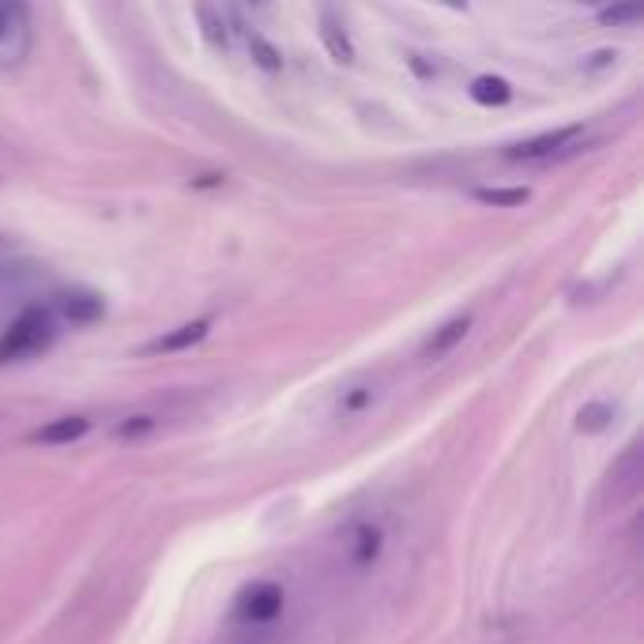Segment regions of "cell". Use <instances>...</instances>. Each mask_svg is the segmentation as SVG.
Masks as SVG:
<instances>
[{"instance_id": "obj_6", "label": "cell", "mask_w": 644, "mask_h": 644, "mask_svg": "<svg viewBox=\"0 0 644 644\" xmlns=\"http://www.w3.org/2000/svg\"><path fill=\"white\" fill-rule=\"evenodd\" d=\"M316 31H321V46L329 49L332 61L354 65V42H351V35H347L343 19L332 12V4H321V16H316Z\"/></svg>"}, {"instance_id": "obj_4", "label": "cell", "mask_w": 644, "mask_h": 644, "mask_svg": "<svg viewBox=\"0 0 644 644\" xmlns=\"http://www.w3.org/2000/svg\"><path fill=\"white\" fill-rule=\"evenodd\" d=\"M381 550H384V531L378 524L359 520L347 528V558H351L354 569H370L373 562L381 558Z\"/></svg>"}, {"instance_id": "obj_7", "label": "cell", "mask_w": 644, "mask_h": 644, "mask_svg": "<svg viewBox=\"0 0 644 644\" xmlns=\"http://www.w3.org/2000/svg\"><path fill=\"white\" fill-rule=\"evenodd\" d=\"M468 332H471V313H460V316H452V321H445L441 329L422 343V359L433 362V359H445V354H452L456 347L468 340Z\"/></svg>"}, {"instance_id": "obj_12", "label": "cell", "mask_w": 644, "mask_h": 644, "mask_svg": "<svg viewBox=\"0 0 644 644\" xmlns=\"http://www.w3.org/2000/svg\"><path fill=\"white\" fill-rule=\"evenodd\" d=\"M644 16V0H611L603 4L599 23L603 27H637Z\"/></svg>"}, {"instance_id": "obj_1", "label": "cell", "mask_w": 644, "mask_h": 644, "mask_svg": "<svg viewBox=\"0 0 644 644\" xmlns=\"http://www.w3.org/2000/svg\"><path fill=\"white\" fill-rule=\"evenodd\" d=\"M57 340V321L49 305H27L0 335V365H12L42 354Z\"/></svg>"}, {"instance_id": "obj_17", "label": "cell", "mask_w": 644, "mask_h": 644, "mask_svg": "<svg viewBox=\"0 0 644 644\" xmlns=\"http://www.w3.org/2000/svg\"><path fill=\"white\" fill-rule=\"evenodd\" d=\"M373 400H378V392H373L370 384H359V389L343 392V400H340V411H343V414H359V411H365V408H370Z\"/></svg>"}, {"instance_id": "obj_2", "label": "cell", "mask_w": 644, "mask_h": 644, "mask_svg": "<svg viewBox=\"0 0 644 644\" xmlns=\"http://www.w3.org/2000/svg\"><path fill=\"white\" fill-rule=\"evenodd\" d=\"M283 607H286L283 584L253 580V584H245V588L234 596L231 614H234V622H242V626H272V622L283 614Z\"/></svg>"}, {"instance_id": "obj_14", "label": "cell", "mask_w": 644, "mask_h": 644, "mask_svg": "<svg viewBox=\"0 0 644 644\" xmlns=\"http://www.w3.org/2000/svg\"><path fill=\"white\" fill-rule=\"evenodd\" d=\"M471 196L479 204H487V207H505V212H509V207H524V204H528L531 189H524V185H517V189H475Z\"/></svg>"}, {"instance_id": "obj_19", "label": "cell", "mask_w": 644, "mask_h": 644, "mask_svg": "<svg viewBox=\"0 0 644 644\" xmlns=\"http://www.w3.org/2000/svg\"><path fill=\"white\" fill-rule=\"evenodd\" d=\"M573 4H588V8H603V4H611V0H573Z\"/></svg>"}, {"instance_id": "obj_10", "label": "cell", "mask_w": 644, "mask_h": 644, "mask_svg": "<svg viewBox=\"0 0 644 644\" xmlns=\"http://www.w3.org/2000/svg\"><path fill=\"white\" fill-rule=\"evenodd\" d=\"M61 313L72 324H95L98 316L106 313V302H103V294H95V291H68V294H61Z\"/></svg>"}, {"instance_id": "obj_13", "label": "cell", "mask_w": 644, "mask_h": 644, "mask_svg": "<svg viewBox=\"0 0 644 644\" xmlns=\"http://www.w3.org/2000/svg\"><path fill=\"white\" fill-rule=\"evenodd\" d=\"M12 35L27 38V4L23 0H0V46Z\"/></svg>"}, {"instance_id": "obj_9", "label": "cell", "mask_w": 644, "mask_h": 644, "mask_svg": "<svg viewBox=\"0 0 644 644\" xmlns=\"http://www.w3.org/2000/svg\"><path fill=\"white\" fill-rule=\"evenodd\" d=\"M196 23H201L204 42L212 49H231V27L215 0H196Z\"/></svg>"}, {"instance_id": "obj_20", "label": "cell", "mask_w": 644, "mask_h": 644, "mask_svg": "<svg viewBox=\"0 0 644 644\" xmlns=\"http://www.w3.org/2000/svg\"><path fill=\"white\" fill-rule=\"evenodd\" d=\"M445 4L456 8V12H464V8H468V0H445Z\"/></svg>"}, {"instance_id": "obj_3", "label": "cell", "mask_w": 644, "mask_h": 644, "mask_svg": "<svg viewBox=\"0 0 644 644\" xmlns=\"http://www.w3.org/2000/svg\"><path fill=\"white\" fill-rule=\"evenodd\" d=\"M584 133L580 125H562V128H550V133H539L531 140H520L509 147V163H554L562 152H573V140Z\"/></svg>"}, {"instance_id": "obj_16", "label": "cell", "mask_w": 644, "mask_h": 644, "mask_svg": "<svg viewBox=\"0 0 644 644\" xmlns=\"http://www.w3.org/2000/svg\"><path fill=\"white\" fill-rule=\"evenodd\" d=\"M250 53H253L256 68H264V72H280V68H283V53L256 31L250 35Z\"/></svg>"}, {"instance_id": "obj_18", "label": "cell", "mask_w": 644, "mask_h": 644, "mask_svg": "<svg viewBox=\"0 0 644 644\" xmlns=\"http://www.w3.org/2000/svg\"><path fill=\"white\" fill-rule=\"evenodd\" d=\"M155 430V419L152 414H136V419H125L121 426H117V438L121 441H140L144 433Z\"/></svg>"}, {"instance_id": "obj_21", "label": "cell", "mask_w": 644, "mask_h": 644, "mask_svg": "<svg viewBox=\"0 0 644 644\" xmlns=\"http://www.w3.org/2000/svg\"><path fill=\"white\" fill-rule=\"evenodd\" d=\"M250 4H264V0H250Z\"/></svg>"}, {"instance_id": "obj_8", "label": "cell", "mask_w": 644, "mask_h": 644, "mask_svg": "<svg viewBox=\"0 0 644 644\" xmlns=\"http://www.w3.org/2000/svg\"><path fill=\"white\" fill-rule=\"evenodd\" d=\"M87 430H91V419H84V414H61V419L38 426L31 433V445H72L79 438H87Z\"/></svg>"}, {"instance_id": "obj_15", "label": "cell", "mask_w": 644, "mask_h": 644, "mask_svg": "<svg viewBox=\"0 0 644 644\" xmlns=\"http://www.w3.org/2000/svg\"><path fill=\"white\" fill-rule=\"evenodd\" d=\"M614 414L618 411H614L611 403H584L580 414H577V430L580 433H603L614 422Z\"/></svg>"}, {"instance_id": "obj_5", "label": "cell", "mask_w": 644, "mask_h": 644, "mask_svg": "<svg viewBox=\"0 0 644 644\" xmlns=\"http://www.w3.org/2000/svg\"><path fill=\"white\" fill-rule=\"evenodd\" d=\"M207 332H212V316H196L189 324H177V329L163 332L158 340L144 343L140 354H177V351H189V347L204 343Z\"/></svg>"}, {"instance_id": "obj_11", "label": "cell", "mask_w": 644, "mask_h": 644, "mask_svg": "<svg viewBox=\"0 0 644 644\" xmlns=\"http://www.w3.org/2000/svg\"><path fill=\"white\" fill-rule=\"evenodd\" d=\"M468 91L479 106H505L513 98V84H509V79H501V76H494V72H482V76L471 79Z\"/></svg>"}]
</instances>
